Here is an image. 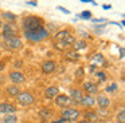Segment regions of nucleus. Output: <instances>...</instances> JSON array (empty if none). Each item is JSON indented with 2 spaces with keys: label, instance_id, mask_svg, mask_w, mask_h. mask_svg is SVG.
<instances>
[{
  "label": "nucleus",
  "instance_id": "1",
  "mask_svg": "<svg viewBox=\"0 0 125 123\" xmlns=\"http://www.w3.org/2000/svg\"><path fill=\"white\" fill-rule=\"evenodd\" d=\"M46 21L43 18L36 15H27L22 19V29L23 31H35L44 27Z\"/></svg>",
  "mask_w": 125,
  "mask_h": 123
},
{
  "label": "nucleus",
  "instance_id": "2",
  "mask_svg": "<svg viewBox=\"0 0 125 123\" xmlns=\"http://www.w3.org/2000/svg\"><path fill=\"white\" fill-rule=\"evenodd\" d=\"M23 36L30 43H41L43 40L49 39L50 34L44 27H42V28L35 29V31H23Z\"/></svg>",
  "mask_w": 125,
  "mask_h": 123
},
{
  "label": "nucleus",
  "instance_id": "3",
  "mask_svg": "<svg viewBox=\"0 0 125 123\" xmlns=\"http://www.w3.org/2000/svg\"><path fill=\"white\" fill-rule=\"evenodd\" d=\"M1 47L6 51H18L23 48V42L19 36H14L10 37V39H4L1 42Z\"/></svg>",
  "mask_w": 125,
  "mask_h": 123
},
{
  "label": "nucleus",
  "instance_id": "4",
  "mask_svg": "<svg viewBox=\"0 0 125 123\" xmlns=\"http://www.w3.org/2000/svg\"><path fill=\"white\" fill-rule=\"evenodd\" d=\"M15 98H16L18 103L22 104V106H30V104H32L34 102H35V96H34L30 91H22V92H19Z\"/></svg>",
  "mask_w": 125,
  "mask_h": 123
},
{
  "label": "nucleus",
  "instance_id": "5",
  "mask_svg": "<svg viewBox=\"0 0 125 123\" xmlns=\"http://www.w3.org/2000/svg\"><path fill=\"white\" fill-rule=\"evenodd\" d=\"M0 36L1 39H10V37H14L18 36V31L16 28L14 27L12 23H4L3 27H1V32H0Z\"/></svg>",
  "mask_w": 125,
  "mask_h": 123
},
{
  "label": "nucleus",
  "instance_id": "6",
  "mask_svg": "<svg viewBox=\"0 0 125 123\" xmlns=\"http://www.w3.org/2000/svg\"><path fill=\"white\" fill-rule=\"evenodd\" d=\"M61 115H62V118H65L67 122H75L79 118L81 112L77 108H63L62 112H61Z\"/></svg>",
  "mask_w": 125,
  "mask_h": 123
},
{
  "label": "nucleus",
  "instance_id": "7",
  "mask_svg": "<svg viewBox=\"0 0 125 123\" xmlns=\"http://www.w3.org/2000/svg\"><path fill=\"white\" fill-rule=\"evenodd\" d=\"M57 70V62L55 60H44L41 66V71L44 75H50Z\"/></svg>",
  "mask_w": 125,
  "mask_h": 123
},
{
  "label": "nucleus",
  "instance_id": "8",
  "mask_svg": "<svg viewBox=\"0 0 125 123\" xmlns=\"http://www.w3.org/2000/svg\"><path fill=\"white\" fill-rule=\"evenodd\" d=\"M70 102H71L70 96L66 95V94H58V95L54 98V103H55V106L62 107V108H63V107H67L69 104H70Z\"/></svg>",
  "mask_w": 125,
  "mask_h": 123
},
{
  "label": "nucleus",
  "instance_id": "9",
  "mask_svg": "<svg viewBox=\"0 0 125 123\" xmlns=\"http://www.w3.org/2000/svg\"><path fill=\"white\" fill-rule=\"evenodd\" d=\"M8 79L11 80L14 84H20V83L26 82V76L22 71H11L8 74Z\"/></svg>",
  "mask_w": 125,
  "mask_h": 123
},
{
  "label": "nucleus",
  "instance_id": "10",
  "mask_svg": "<svg viewBox=\"0 0 125 123\" xmlns=\"http://www.w3.org/2000/svg\"><path fill=\"white\" fill-rule=\"evenodd\" d=\"M90 59H92V62H93L94 64H101L102 67H109L108 60H106L105 56H104L101 52H95V53H93Z\"/></svg>",
  "mask_w": 125,
  "mask_h": 123
},
{
  "label": "nucleus",
  "instance_id": "11",
  "mask_svg": "<svg viewBox=\"0 0 125 123\" xmlns=\"http://www.w3.org/2000/svg\"><path fill=\"white\" fill-rule=\"evenodd\" d=\"M82 88H83V91H86L87 94H90V95H94V94L98 92V86L97 83H93V82H83V84H82Z\"/></svg>",
  "mask_w": 125,
  "mask_h": 123
},
{
  "label": "nucleus",
  "instance_id": "12",
  "mask_svg": "<svg viewBox=\"0 0 125 123\" xmlns=\"http://www.w3.org/2000/svg\"><path fill=\"white\" fill-rule=\"evenodd\" d=\"M0 19L3 21H6V23H12L14 24L15 21H16L18 16L15 15V13H12L11 11H3V12L0 13Z\"/></svg>",
  "mask_w": 125,
  "mask_h": 123
},
{
  "label": "nucleus",
  "instance_id": "13",
  "mask_svg": "<svg viewBox=\"0 0 125 123\" xmlns=\"http://www.w3.org/2000/svg\"><path fill=\"white\" fill-rule=\"evenodd\" d=\"M16 107L11 103H0V114H15Z\"/></svg>",
  "mask_w": 125,
  "mask_h": 123
},
{
  "label": "nucleus",
  "instance_id": "14",
  "mask_svg": "<svg viewBox=\"0 0 125 123\" xmlns=\"http://www.w3.org/2000/svg\"><path fill=\"white\" fill-rule=\"evenodd\" d=\"M59 94V88L57 86H50L44 90V98L46 99H54Z\"/></svg>",
  "mask_w": 125,
  "mask_h": 123
},
{
  "label": "nucleus",
  "instance_id": "15",
  "mask_svg": "<svg viewBox=\"0 0 125 123\" xmlns=\"http://www.w3.org/2000/svg\"><path fill=\"white\" fill-rule=\"evenodd\" d=\"M79 58H81V55L78 53V51L70 50V48L65 51V59L67 62H75V60H78Z\"/></svg>",
  "mask_w": 125,
  "mask_h": 123
},
{
  "label": "nucleus",
  "instance_id": "16",
  "mask_svg": "<svg viewBox=\"0 0 125 123\" xmlns=\"http://www.w3.org/2000/svg\"><path fill=\"white\" fill-rule=\"evenodd\" d=\"M95 103L98 104L100 108H108V107L110 106V99H109L108 96H105V95H100L97 99H95Z\"/></svg>",
  "mask_w": 125,
  "mask_h": 123
},
{
  "label": "nucleus",
  "instance_id": "17",
  "mask_svg": "<svg viewBox=\"0 0 125 123\" xmlns=\"http://www.w3.org/2000/svg\"><path fill=\"white\" fill-rule=\"evenodd\" d=\"M79 104L83 107H93L95 104V99L90 95H83L81 98V100H79Z\"/></svg>",
  "mask_w": 125,
  "mask_h": 123
},
{
  "label": "nucleus",
  "instance_id": "18",
  "mask_svg": "<svg viewBox=\"0 0 125 123\" xmlns=\"http://www.w3.org/2000/svg\"><path fill=\"white\" fill-rule=\"evenodd\" d=\"M70 34H71L70 29H67V28H65V29H58V31L54 34V42H57V40H65Z\"/></svg>",
  "mask_w": 125,
  "mask_h": 123
},
{
  "label": "nucleus",
  "instance_id": "19",
  "mask_svg": "<svg viewBox=\"0 0 125 123\" xmlns=\"http://www.w3.org/2000/svg\"><path fill=\"white\" fill-rule=\"evenodd\" d=\"M70 99L73 102H75V103H79V100H81V98L83 96V94H82V91L79 90V88H73V90L70 91Z\"/></svg>",
  "mask_w": 125,
  "mask_h": 123
},
{
  "label": "nucleus",
  "instance_id": "20",
  "mask_svg": "<svg viewBox=\"0 0 125 123\" xmlns=\"http://www.w3.org/2000/svg\"><path fill=\"white\" fill-rule=\"evenodd\" d=\"M52 47H54L57 51H59V52H65L66 50L70 48L66 43H63L62 40H57V42H54V43H52Z\"/></svg>",
  "mask_w": 125,
  "mask_h": 123
},
{
  "label": "nucleus",
  "instance_id": "21",
  "mask_svg": "<svg viewBox=\"0 0 125 123\" xmlns=\"http://www.w3.org/2000/svg\"><path fill=\"white\" fill-rule=\"evenodd\" d=\"M87 47V42L86 40H77L75 43H74L73 45H71V48H73L74 51H79V50H85V48Z\"/></svg>",
  "mask_w": 125,
  "mask_h": 123
},
{
  "label": "nucleus",
  "instance_id": "22",
  "mask_svg": "<svg viewBox=\"0 0 125 123\" xmlns=\"http://www.w3.org/2000/svg\"><path fill=\"white\" fill-rule=\"evenodd\" d=\"M6 92H7V95H10V96H16L20 92V88L18 87V86H7V88H6Z\"/></svg>",
  "mask_w": 125,
  "mask_h": 123
},
{
  "label": "nucleus",
  "instance_id": "23",
  "mask_svg": "<svg viewBox=\"0 0 125 123\" xmlns=\"http://www.w3.org/2000/svg\"><path fill=\"white\" fill-rule=\"evenodd\" d=\"M1 123H18V116L15 114H7L1 119Z\"/></svg>",
  "mask_w": 125,
  "mask_h": 123
},
{
  "label": "nucleus",
  "instance_id": "24",
  "mask_svg": "<svg viewBox=\"0 0 125 123\" xmlns=\"http://www.w3.org/2000/svg\"><path fill=\"white\" fill-rule=\"evenodd\" d=\"M39 116L42 118V119H51L52 118V111L49 108H43L39 111Z\"/></svg>",
  "mask_w": 125,
  "mask_h": 123
},
{
  "label": "nucleus",
  "instance_id": "25",
  "mask_svg": "<svg viewBox=\"0 0 125 123\" xmlns=\"http://www.w3.org/2000/svg\"><path fill=\"white\" fill-rule=\"evenodd\" d=\"M117 123H125V110L121 108L117 114Z\"/></svg>",
  "mask_w": 125,
  "mask_h": 123
},
{
  "label": "nucleus",
  "instance_id": "26",
  "mask_svg": "<svg viewBox=\"0 0 125 123\" xmlns=\"http://www.w3.org/2000/svg\"><path fill=\"white\" fill-rule=\"evenodd\" d=\"M78 18H81V19H87V20H89V19H92V12H90L89 9H86V11H83L82 13H79Z\"/></svg>",
  "mask_w": 125,
  "mask_h": 123
},
{
  "label": "nucleus",
  "instance_id": "27",
  "mask_svg": "<svg viewBox=\"0 0 125 123\" xmlns=\"http://www.w3.org/2000/svg\"><path fill=\"white\" fill-rule=\"evenodd\" d=\"M85 116L87 118V120H94V119H97V114L95 112H93V111H86L85 112Z\"/></svg>",
  "mask_w": 125,
  "mask_h": 123
},
{
  "label": "nucleus",
  "instance_id": "28",
  "mask_svg": "<svg viewBox=\"0 0 125 123\" xmlns=\"http://www.w3.org/2000/svg\"><path fill=\"white\" fill-rule=\"evenodd\" d=\"M94 75H95V76H97L98 79L101 80V82H104V80L106 79V76H105V72H104V71H95V72H94Z\"/></svg>",
  "mask_w": 125,
  "mask_h": 123
},
{
  "label": "nucleus",
  "instance_id": "29",
  "mask_svg": "<svg viewBox=\"0 0 125 123\" xmlns=\"http://www.w3.org/2000/svg\"><path fill=\"white\" fill-rule=\"evenodd\" d=\"M83 74H85V70L82 68V67H79V68L75 71V76L78 78V79H82V78H83Z\"/></svg>",
  "mask_w": 125,
  "mask_h": 123
},
{
  "label": "nucleus",
  "instance_id": "30",
  "mask_svg": "<svg viewBox=\"0 0 125 123\" xmlns=\"http://www.w3.org/2000/svg\"><path fill=\"white\" fill-rule=\"evenodd\" d=\"M117 88H118V86H117V83H113V84H110L109 87H106L105 90L108 91V92H113V91H116Z\"/></svg>",
  "mask_w": 125,
  "mask_h": 123
},
{
  "label": "nucleus",
  "instance_id": "31",
  "mask_svg": "<svg viewBox=\"0 0 125 123\" xmlns=\"http://www.w3.org/2000/svg\"><path fill=\"white\" fill-rule=\"evenodd\" d=\"M57 9H59V11H62V12H63V13H67V15H69V13H70V11H69V9H67V8H65V7H62V5H58V7H57Z\"/></svg>",
  "mask_w": 125,
  "mask_h": 123
},
{
  "label": "nucleus",
  "instance_id": "32",
  "mask_svg": "<svg viewBox=\"0 0 125 123\" xmlns=\"http://www.w3.org/2000/svg\"><path fill=\"white\" fill-rule=\"evenodd\" d=\"M92 21L95 24H100V23H104V21H108V20L106 19H92Z\"/></svg>",
  "mask_w": 125,
  "mask_h": 123
},
{
  "label": "nucleus",
  "instance_id": "33",
  "mask_svg": "<svg viewBox=\"0 0 125 123\" xmlns=\"http://www.w3.org/2000/svg\"><path fill=\"white\" fill-rule=\"evenodd\" d=\"M67 120L65 119V118H61V119H58V120H52L51 123H66Z\"/></svg>",
  "mask_w": 125,
  "mask_h": 123
},
{
  "label": "nucleus",
  "instance_id": "34",
  "mask_svg": "<svg viewBox=\"0 0 125 123\" xmlns=\"http://www.w3.org/2000/svg\"><path fill=\"white\" fill-rule=\"evenodd\" d=\"M4 68H6V63H4V62H1V60H0V72L3 71Z\"/></svg>",
  "mask_w": 125,
  "mask_h": 123
},
{
  "label": "nucleus",
  "instance_id": "35",
  "mask_svg": "<svg viewBox=\"0 0 125 123\" xmlns=\"http://www.w3.org/2000/svg\"><path fill=\"white\" fill-rule=\"evenodd\" d=\"M102 8H104V9H110L112 5H110V4H104V5H102Z\"/></svg>",
  "mask_w": 125,
  "mask_h": 123
},
{
  "label": "nucleus",
  "instance_id": "36",
  "mask_svg": "<svg viewBox=\"0 0 125 123\" xmlns=\"http://www.w3.org/2000/svg\"><path fill=\"white\" fill-rule=\"evenodd\" d=\"M120 56H121V59L124 58V48H122V47L120 48Z\"/></svg>",
  "mask_w": 125,
  "mask_h": 123
},
{
  "label": "nucleus",
  "instance_id": "37",
  "mask_svg": "<svg viewBox=\"0 0 125 123\" xmlns=\"http://www.w3.org/2000/svg\"><path fill=\"white\" fill-rule=\"evenodd\" d=\"M77 123H90V120H87V119H83V120H79V122H77Z\"/></svg>",
  "mask_w": 125,
  "mask_h": 123
},
{
  "label": "nucleus",
  "instance_id": "38",
  "mask_svg": "<svg viewBox=\"0 0 125 123\" xmlns=\"http://www.w3.org/2000/svg\"><path fill=\"white\" fill-rule=\"evenodd\" d=\"M28 5H36V1H27Z\"/></svg>",
  "mask_w": 125,
  "mask_h": 123
},
{
  "label": "nucleus",
  "instance_id": "39",
  "mask_svg": "<svg viewBox=\"0 0 125 123\" xmlns=\"http://www.w3.org/2000/svg\"><path fill=\"white\" fill-rule=\"evenodd\" d=\"M3 24H4V21L1 20V19H0V29H1V27H3Z\"/></svg>",
  "mask_w": 125,
  "mask_h": 123
},
{
  "label": "nucleus",
  "instance_id": "40",
  "mask_svg": "<svg viewBox=\"0 0 125 123\" xmlns=\"http://www.w3.org/2000/svg\"><path fill=\"white\" fill-rule=\"evenodd\" d=\"M39 123H46V122H39Z\"/></svg>",
  "mask_w": 125,
  "mask_h": 123
},
{
  "label": "nucleus",
  "instance_id": "41",
  "mask_svg": "<svg viewBox=\"0 0 125 123\" xmlns=\"http://www.w3.org/2000/svg\"><path fill=\"white\" fill-rule=\"evenodd\" d=\"M0 94H1V90H0Z\"/></svg>",
  "mask_w": 125,
  "mask_h": 123
}]
</instances>
